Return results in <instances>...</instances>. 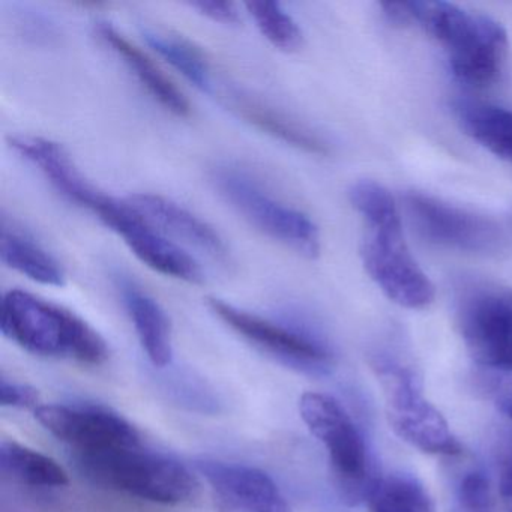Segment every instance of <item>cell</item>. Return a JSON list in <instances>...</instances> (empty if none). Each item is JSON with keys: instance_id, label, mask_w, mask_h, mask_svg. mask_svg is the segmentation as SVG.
<instances>
[{"instance_id": "cell-1", "label": "cell", "mask_w": 512, "mask_h": 512, "mask_svg": "<svg viewBox=\"0 0 512 512\" xmlns=\"http://www.w3.org/2000/svg\"><path fill=\"white\" fill-rule=\"evenodd\" d=\"M349 199L365 223L361 259L371 280L400 307L427 308L434 301V286L407 248L400 209L392 194L365 179L352 185Z\"/></svg>"}, {"instance_id": "cell-2", "label": "cell", "mask_w": 512, "mask_h": 512, "mask_svg": "<svg viewBox=\"0 0 512 512\" xmlns=\"http://www.w3.org/2000/svg\"><path fill=\"white\" fill-rule=\"evenodd\" d=\"M412 26L445 49L452 74L464 85L487 88L505 70L508 35L490 17L448 2H409Z\"/></svg>"}, {"instance_id": "cell-3", "label": "cell", "mask_w": 512, "mask_h": 512, "mask_svg": "<svg viewBox=\"0 0 512 512\" xmlns=\"http://www.w3.org/2000/svg\"><path fill=\"white\" fill-rule=\"evenodd\" d=\"M0 328L5 337L34 355L86 365L109 359L106 340L82 317L23 290L4 296Z\"/></svg>"}, {"instance_id": "cell-4", "label": "cell", "mask_w": 512, "mask_h": 512, "mask_svg": "<svg viewBox=\"0 0 512 512\" xmlns=\"http://www.w3.org/2000/svg\"><path fill=\"white\" fill-rule=\"evenodd\" d=\"M74 461L79 472L94 484L160 505L188 502L199 487L184 464L143 445L74 452Z\"/></svg>"}, {"instance_id": "cell-5", "label": "cell", "mask_w": 512, "mask_h": 512, "mask_svg": "<svg viewBox=\"0 0 512 512\" xmlns=\"http://www.w3.org/2000/svg\"><path fill=\"white\" fill-rule=\"evenodd\" d=\"M370 364L382 388L389 427L401 440L425 454H463V445L442 413L425 398L421 377L412 365L383 352L371 356Z\"/></svg>"}, {"instance_id": "cell-6", "label": "cell", "mask_w": 512, "mask_h": 512, "mask_svg": "<svg viewBox=\"0 0 512 512\" xmlns=\"http://www.w3.org/2000/svg\"><path fill=\"white\" fill-rule=\"evenodd\" d=\"M209 178L221 199L254 229L305 259L319 256V227L307 214L275 196L253 173L226 163L215 166Z\"/></svg>"}, {"instance_id": "cell-7", "label": "cell", "mask_w": 512, "mask_h": 512, "mask_svg": "<svg viewBox=\"0 0 512 512\" xmlns=\"http://www.w3.org/2000/svg\"><path fill=\"white\" fill-rule=\"evenodd\" d=\"M455 323L482 371H512V289L479 278L460 281Z\"/></svg>"}, {"instance_id": "cell-8", "label": "cell", "mask_w": 512, "mask_h": 512, "mask_svg": "<svg viewBox=\"0 0 512 512\" xmlns=\"http://www.w3.org/2000/svg\"><path fill=\"white\" fill-rule=\"evenodd\" d=\"M302 421L328 452L332 475L347 505L365 502L374 479L364 436L343 404L322 392H307L299 401Z\"/></svg>"}, {"instance_id": "cell-9", "label": "cell", "mask_w": 512, "mask_h": 512, "mask_svg": "<svg viewBox=\"0 0 512 512\" xmlns=\"http://www.w3.org/2000/svg\"><path fill=\"white\" fill-rule=\"evenodd\" d=\"M403 203L413 229L431 244L481 256H496L505 250V233L490 218L418 191L404 194Z\"/></svg>"}, {"instance_id": "cell-10", "label": "cell", "mask_w": 512, "mask_h": 512, "mask_svg": "<svg viewBox=\"0 0 512 512\" xmlns=\"http://www.w3.org/2000/svg\"><path fill=\"white\" fill-rule=\"evenodd\" d=\"M208 305L236 334L283 364L313 374L328 373L334 365L328 344L308 332L248 313L223 299L209 298Z\"/></svg>"}, {"instance_id": "cell-11", "label": "cell", "mask_w": 512, "mask_h": 512, "mask_svg": "<svg viewBox=\"0 0 512 512\" xmlns=\"http://www.w3.org/2000/svg\"><path fill=\"white\" fill-rule=\"evenodd\" d=\"M35 418L56 439L74 452H97L142 445L130 421L94 404H46L35 409Z\"/></svg>"}, {"instance_id": "cell-12", "label": "cell", "mask_w": 512, "mask_h": 512, "mask_svg": "<svg viewBox=\"0 0 512 512\" xmlns=\"http://www.w3.org/2000/svg\"><path fill=\"white\" fill-rule=\"evenodd\" d=\"M220 512H289L274 479L256 467L220 460L197 461Z\"/></svg>"}, {"instance_id": "cell-13", "label": "cell", "mask_w": 512, "mask_h": 512, "mask_svg": "<svg viewBox=\"0 0 512 512\" xmlns=\"http://www.w3.org/2000/svg\"><path fill=\"white\" fill-rule=\"evenodd\" d=\"M127 202L169 239L205 254L214 262L230 263V251L220 233L193 212L160 194H133ZM175 242V241H173Z\"/></svg>"}, {"instance_id": "cell-14", "label": "cell", "mask_w": 512, "mask_h": 512, "mask_svg": "<svg viewBox=\"0 0 512 512\" xmlns=\"http://www.w3.org/2000/svg\"><path fill=\"white\" fill-rule=\"evenodd\" d=\"M113 232L124 239L137 259L154 271L185 283H202L203 274L199 262L181 245L152 227L130 203L113 227Z\"/></svg>"}, {"instance_id": "cell-15", "label": "cell", "mask_w": 512, "mask_h": 512, "mask_svg": "<svg viewBox=\"0 0 512 512\" xmlns=\"http://www.w3.org/2000/svg\"><path fill=\"white\" fill-rule=\"evenodd\" d=\"M10 145L20 157L38 167L65 199L91 211L101 191L83 178L62 146L52 140L34 136L11 137Z\"/></svg>"}, {"instance_id": "cell-16", "label": "cell", "mask_w": 512, "mask_h": 512, "mask_svg": "<svg viewBox=\"0 0 512 512\" xmlns=\"http://www.w3.org/2000/svg\"><path fill=\"white\" fill-rule=\"evenodd\" d=\"M95 34L101 43L112 50L130 73L139 80L140 85L167 112L178 118H188L191 106L181 89L167 77V74L146 55L145 52L128 41L112 23L98 22Z\"/></svg>"}, {"instance_id": "cell-17", "label": "cell", "mask_w": 512, "mask_h": 512, "mask_svg": "<svg viewBox=\"0 0 512 512\" xmlns=\"http://www.w3.org/2000/svg\"><path fill=\"white\" fill-rule=\"evenodd\" d=\"M115 281L149 361L155 367H167L172 362L173 349L172 329L166 311L127 275L118 274Z\"/></svg>"}, {"instance_id": "cell-18", "label": "cell", "mask_w": 512, "mask_h": 512, "mask_svg": "<svg viewBox=\"0 0 512 512\" xmlns=\"http://www.w3.org/2000/svg\"><path fill=\"white\" fill-rule=\"evenodd\" d=\"M223 98L226 101V106L235 115L244 119L256 130L262 131L286 145L293 146L299 151L314 155L328 154V143L323 142L322 137L316 131L311 130L292 115H287L283 110L277 109L265 101L250 97V95L241 94V92H230Z\"/></svg>"}, {"instance_id": "cell-19", "label": "cell", "mask_w": 512, "mask_h": 512, "mask_svg": "<svg viewBox=\"0 0 512 512\" xmlns=\"http://www.w3.org/2000/svg\"><path fill=\"white\" fill-rule=\"evenodd\" d=\"M0 257L8 268L31 278L44 286L62 287L67 283V274L61 263L38 244L29 233L23 232L14 223L2 218L0 230Z\"/></svg>"}, {"instance_id": "cell-20", "label": "cell", "mask_w": 512, "mask_h": 512, "mask_svg": "<svg viewBox=\"0 0 512 512\" xmlns=\"http://www.w3.org/2000/svg\"><path fill=\"white\" fill-rule=\"evenodd\" d=\"M452 112L470 139L512 164V112L466 98L454 101Z\"/></svg>"}, {"instance_id": "cell-21", "label": "cell", "mask_w": 512, "mask_h": 512, "mask_svg": "<svg viewBox=\"0 0 512 512\" xmlns=\"http://www.w3.org/2000/svg\"><path fill=\"white\" fill-rule=\"evenodd\" d=\"M2 475L29 487L59 488L70 482L58 461L14 440L0 445Z\"/></svg>"}, {"instance_id": "cell-22", "label": "cell", "mask_w": 512, "mask_h": 512, "mask_svg": "<svg viewBox=\"0 0 512 512\" xmlns=\"http://www.w3.org/2000/svg\"><path fill=\"white\" fill-rule=\"evenodd\" d=\"M365 505L370 512H436L427 487L416 476L403 472L377 476Z\"/></svg>"}, {"instance_id": "cell-23", "label": "cell", "mask_w": 512, "mask_h": 512, "mask_svg": "<svg viewBox=\"0 0 512 512\" xmlns=\"http://www.w3.org/2000/svg\"><path fill=\"white\" fill-rule=\"evenodd\" d=\"M142 35L146 43L179 71L191 85L206 94H214L217 86L214 73L202 50L197 49L190 41L167 32L146 28L143 29Z\"/></svg>"}, {"instance_id": "cell-24", "label": "cell", "mask_w": 512, "mask_h": 512, "mask_svg": "<svg viewBox=\"0 0 512 512\" xmlns=\"http://www.w3.org/2000/svg\"><path fill=\"white\" fill-rule=\"evenodd\" d=\"M248 13L263 37L281 52H298L304 44V34L298 23L277 2H248Z\"/></svg>"}, {"instance_id": "cell-25", "label": "cell", "mask_w": 512, "mask_h": 512, "mask_svg": "<svg viewBox=\"0 0 512 512\" xmlns=\"http://www.w3.org/2000/svg\"><path fill=\"white\" fill-rule=\"evenodd\" d=\"M455 503L460 512H496L493 488L484 470L463 472L454 487Z\"/></svg>"}, {"instance_id": "cell-26", "label": "cell", "mask_w": 512, "mask_h": 512, "mask_svg": "<svg viewBox=\"0 0 512 512\" xmlns=\"http://www.w3.org/2000/svg\"><path fill=\"white\" fill-rule=\"evenodd\" d=\"M481 377L494 406L512 422V371H482Z\"/></svg>"}, {"instance_id": "cell-27", "label": "cell", "mask_w": 512, "mask_h": 512, "mask_svg": "<svg viewBox=\"0 0 512 512\" xmlns=\"http://www.w3.org/2000/svg\"><path fill=\"white\" fill-rule=\"evenodd\" d=\"M40 403V392L26 383L0 380V404L13 409H31Z\"/></svg>"}, {"instance_id": "cell-28", "label": "cell", "mask_w": 512, "mask_h": 512, "mask_svg": "<svg viewBox=\"0 0 512 512\" xmlns=\"http://www.w3.org/2000/svg\"><path fill=\"white\" fill-rule=\"evenodd\" d=\"M191 8H194L200 16L206 17L212 22L220 23V25L238 26L241 23V14H239L238 7L232 2L200 0V2H193Z\"/></svg>"}, {"instance_id": "cell-29", "label": "cell", "mask_w": 512, "mask_h": 512, "mask_svg": "<svg viewBox=\"0 0 512 512\" xmlns=\"http://www.w3.org/2000/svg\"><path fill=\"white\" fill-rule=\"evenodd\" d=\"M499 496L506 512H512V440L500 449Z\"/></svg>"}]
</instances>
